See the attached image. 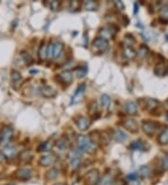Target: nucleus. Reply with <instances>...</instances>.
I'll return each instance as SVG.
<instances>
[{"label": "nucleus", "mask_w": 168, "mask_h": 185, "mask_svg": "<svg viewBox=\"0 0 168 185\" xmlns=\"http://www.w3.org/2000/svg\"><path fill=\"white\" fill-rule=\"evenodd\" d=\"M77 144H79V149L82 152H87L92 153L95 151L94 143L89 138L85 137V135H80V137L77 138Z\"/></svg>", "instance_id": "nucleus-1"}, {"label": "nucleus", "mask_w": 168, "mask_h": 185, "mask_svg": "<svg viewBox=\"0 0 168 185\" xmlns=\"http://www.w3.org/2000/svg\"><path fill=\"white\" fill-rule=\"evenodd\" d=\"M158 128V123L150 122V121H144L142 122V129L145 132V134L149 135H152L155 132H156Z\"/></svg>", "instance_id": "nucleus-2"}, {"label": "nucleus", "mask_w": 168, "mask_h": 185, "mask_svg": "<svg viewBox=\"0 0 168 185\" xmlns=\"http://www.w3.org/2000/svg\"><path fill=\"white\" fill-rule=\"evenodd\" d=\"M83 152L79 149L70 152V165L73 169H77L81 164V156Z\"/></svg>", "instance_id": "nucleus-3"}, {"label": "nucleus", "mask_w": 168, "mask_h": 185, "mask_svg": "<svg viewBox=\"0 0 168 185\" xmlns=\"http://www.w3.org/2000/svg\"><path fill=\"white\" fill-rule=\"evenodd\" d=\"M93 46L95 50L99 53H105L108 49V41L101 39V38H97L94 40L93 42Z\"/></svg>", "instance_id": "nucleus-4"}, {"label": "nucleus", "mask_w": 168, "mask_h": 185, "mask_svg": "<svg viewBox=\"0 0 168 185\" xmlns=\"http://www.w3.org/2000/svg\"><path fill=\"white\" fill-rule=\"evenodd\" d=\"M86 180L89 185H96L100 181V174L97 169H92L88 172Z\"/></svg>", "instance_id": "nucleus-5"}, {"label": "nucleus", "mask_w": 168, "mask_h": 185, "mask_svg": "<svg viewBox=\"0 0 168 185\" xmlns=\"http://www.w3.org/2000/svg\"><path fill=\"white\" fill-rule=\"evenodd\" d=\"M12 135H13V130L10 127H4L3 130L0 134V142L4 145H8V143L10 141Z\"/></svg>", "instance_id": "nucleus-6"}, {"label": "nucleus", "mask_w": 168, "mask_h": 185, "mask_svg": "<svg viewBox=\"0 0 168 185\" xmlns=\"http://www.w3.org/2000/svg\"><path fill=\"white\" fill-rule=\"evenodd\" d=\"M75 123L81 131H86L89 128L91 122H90V120L87 117L79 116L77 118L75 119Z\"/></svg>", "instance_id": "nucleus-7"}, {"label": "nucleus", "mask_w": 168, "mask_h": 185, "mask_svg": "<svg viewBox=\"0 0 168 185\" xmlns=\"http://www.w3.org/2000/svg\"><path fill=\"white\" fill-rule=\"evenodd\" d=\"M115 29H113L112 26H105L100 29L99 31V35L101 36V39H104L106 40L111 39L114 38V35H115Z\"/></svg>", "instance_id": "nucleus-8"}, {"label": "nucleus", "mask_w": 168, "mask_h": 185, "mask_svg": "<svg viewBox=\"0 0 168 185\" xmlns=\"http://www.w3.org/2000/svg\"><path fill=\"white\" fill-rule=\"evenodd\" d=\"M32 175H33L32 170L28 168H21L15 172V177L22 180H27L31 179Z\"/></svg>", "instance_id": "nucleus-9"}, {"label": "nucleus", "mask_w": 168, "mask_h": 185, "mask_svg": "<svg viewBox=\"0 0 168 185\" xmlns=\"http://www.w3.org/2000/svg\"><path fill=\"white\" fill-rule=\"evenodd\" d=\"M123 125H124V127L128 131H130L131 133H136L138 131V129H139L138 123L134 119H127V120H125L124 122H123Z\"/></svg>", "instance_id": "nucleus-10"}, {"label": "nucleus", "mask_w": 168, "mask_h": 185, "mask_svg": "<svg viewBox=\"0 0 168 185\" xmlns=\"http://www.w3.org/2000/svg\"><path fill=\"white\" fill-rule=\"evenodd\" d=\"M85 90H86V86L85 84H81V86H79V88L77 89L74 96L72 97V100H71V103L70 104H75V103H77L81 99V97L82 95L84 94L85 93Z\"/></svg>", "instance_id": "nucleus-11"}, {"label": "nucleus", "mask_w": 168, "mask_h": 185, "mask_svg": "<svg viewBox=\"0 0 168 185\" xmlns=\"http://www.w3.org/2000/svg\"><path fill=\"white\" fill-rule=\"evenodd\" d=\"M140 101V100H139ZM141 103H144V106L145 108L149 110V111H152V110L156 109V108L158 107V101L155 100V99H152V98H149V99H143L140 101ZM143 106V107H144Z\"/></svg>", "instance_id": "nucleus-12"}, {"label": "nucleus", "mask_w": 168, "mask_h": 185, "mask_svg": "<svg viewBox=\"0 0 168 185\" xmlns=\"http://www.w3.org/2000/svg\"><path fill=\"white\" fill-rule=\"evenodd\" d=\"M40 93L44 97L47 98H50L56 95V91L50 86H42L40 88Z\"/></svg>", "instance_id": "nucleus-13"}, {"label": "nucleus", "mask_w": 168, "mask_h": 185, "mask_svg": "<svg viewBox=\"0 0 168 185\" xmlns=\"http://www.w3.org/2000/svg\"><path fill=\"white\" fill-rule=\"evenodd\" d=\"M59 78L63 82L69 84L73 81V74H72L71 71L66 70V71H63L62 73L59 74Z\"/></svg>", "instance_id": "nucleus-14"}, {"label": "nucleus", "mask_w": 168, "mask_h": 185, "mask_svg": "<svg viewBox=\"0 0 168 185\" xmlns=\"http://www.w3.org/2000/svg\"><path fill=\"white\" fill-rule=\"evenodd\" d=\"M53 44V58H59L60 55L63 53V45L61 42L58 41H54Z\"/></svg>", "instance_id": "nucleus-15"}, {"label": "nucleus", "mask_w": 168, "mask_h": 185, "mask_svg": "<svg viewBox=\"0 0 168 185\" xmlns=\"http://www.w3.org/2000/svg\"><path fill=\"white\" fill-rule=\"evenodd\" d=\"M3 153L7 158L11 159V158L15 157V155L17 153V151L15 149V147L11 146V145H6L5 148H4V150H3Z\"/></svg>", "instance_id": "nucleus-16"}, {"label": "nucleus", "mask_w": 168, "mask_h": 185, "mask_svg": "<svg viewBox=\"0 0 168 185\" xmlns=\"http://www.w3.org/2000/svg\"><path fill=\"white\" fill-rule=\"evenodd\" d=\"M125 109H126L127 113L130 115H135L137 113V106L133 101H129L126 103Z\"/></svg>", "instance_id": "nucleus-17"}, {"label": "nucleus", "mask_w": 168, "mask_h": 185, "mask_svg": "<svg viewBox=\"0 0 168 185\" xmlns=\"http://www.w3.org/2000/svg\"><path fill=\"white\" fill-rule=\"evenodd\" d=\"M53 162H54V157L53 155H45L40 158L39 164L42 166H49L50 165H53Z\"/></svg>", "instance_id": "nucleus-18"}, {"label": "nucleus", "mask_w": 168, "mask_h": 185, "mask_svg": "<svg viewBox=\"0 0 168 185\" xmlns=\"http://www.w3.org/2000/svg\"><path fill=\"white\" fill-rule=\"evenodd\" d=\"M154 73L155 75H157L158 77H163L164 76V74L166 73V67L164 66L163 63H159L155 66L154 68Z\"/></svg>", "instance_id": "nucleus-19"}, {"label": "nucleus", "mask_w": 168, "mask_h": 185, "mask_svg": "<svg viewBox=\"0 0 168 185\" xmlns=\"http://www.w3.org/2000/svg\"><path fill=\"white\" fill-rule=\"evenodd\" d=\"M100 102H101V106L104 109H108L109 107H110V104H111V98L109 95L108 94H103L101 95V98H100Z\"/></svg>", "instance_id": "nucleus-20"}, {"label": "nucleus", "mask_w": 168, "mask_h": 185, "mask_svg": "<svg viewBox=\"0 0 168 185\" xmlns=\"http://www.w3.org/2000/svg\"><path fill=\"white\" fill-rule=\"evenodd\" d=\"M123 55H124L127 59L132 60V59L135 58L136 53H135V51L134 50V49L131 48L130 46H126V47L124 48V51H123Z\"/></svg>", "instance_id": "nucleus-21"}, {"label": "nucleus", "mask_w": 168, "mask_h": 185, "mask_svg": "<svg viewBox=\"0 0 168 185\" xmlns=\"http://www.w3.org/2000/svg\"><path fill=\"white\" fill-rule=\"evenodd\" d=\"M158 141L162 145H166L168 144V129H164L161 132L158 138Z\"/></svg>", "instance_id": "nucleus-22"}, {"label": "nucleus", "mask_w": 168, "mask_h": 185, "mask_svg": "<svg viewBox=\"0 0 168 185\" xmlns=\"http://www.w3.org/2000/svg\"><path fill=\"white\" fill-rule=\"evenodd\" d=\"M56 146L61 150H64V149H67L68 148L69 142L66 138H61L56 141Z\"/></svg>", "instance_id": "nucleus-23"}, {"label": "nucleus", "mask_w": 168, "mask_h": 185, "mask_svg": "<svg viewBox=\"0 0 168 185\" xmlns=\"http://www.w3.org/2000/svg\"><path fill=\"white\" fill-rule=\"evenodd\" d=\"M38 56H39L40 60H45L48 58V46L43 44L39 50H38Z\"/></svg>", "instance_id": "nucleus-24"}, {"label": "nucleus", "mask_w": 168, "mask_h": 185, "mask_svg": "<svg viewBox=\"0 0 168 185\" xmlns=\"http://www.w3.org/2000/svg\"><path fill=\"white\" fill-rule=\"evenodd\" d=\"M84 8L86 10H96L98 8V3L93 0H89V1L84 2Z\"/></svg>", "instance_id": "nucleus-25"}, {"label": "nucleus", "mask_w": 168, "mask_h": 185, "mask_svg": "<svg viewBox=\"0 0 168 185\" xmlns=\"http://www.w3.org/2000/svg\"><path fill=\"white\" fill-rule=\"evenodd\" d=\"M130 149H132V150H137V151H143V150H145L144 143L142 142L141 140L134 141V142H132L130 144Z\"/></svg>", "instance_id": "nucleus-26"}, {"label": "nucleus", "mask_w": 168, "mask_h": 185, "mask_svg": "<svg viewBox=\"0 0 168 185\" xmlns=\"http://www.w3.org/2000/svg\"><path fill=\"white\" fill-rule=\"evenodd\" d=\"M139 173L143 178H149L151 176V171L149 166H142L139 168Z\"/></svg>", "instance_id": "nucleus-27"}, {"label": "nucleus", "mask_w": 168, "mask_h": 185, "mask_svg": "<svg viewBox=\"0 0 168 185\" xmlns=\"http://www.w3.org/2000/svg\"><path fill=\"white\" fill-rule=\"evenodd\" d=\"M99 182H100V185H113L114 180H113L112 176L107 174L100 180Z\"/></svg>", "instance_id": "nucleus-28"}, {"label": "nucleus", "mask_w": 168, "mask_h": 185, "mask_svg": "<svg viewBox=\"0 0 168 185\" xmlns=\"http://www.w3.org/2000/svg\"><path fill=\"white\" fill-rule=\"evenodd\" d=\"M59 175V171L56 168H51L50 170H49L46 174V178L47 180H55Z\"/></svg>", "instance_id": "nucleus-29"}, {"label": "nucleus", "mask_w": 168, "mask_h": 185, "mask_svg": "<svg viewBox=\"0 0 168 185\" xmlns=\"http://www.w3.org/2000/svg\"><path fill=\"white\" fill-rule=\"evenodd\" d=\"M51 147H53V145H51V143L50 141H45L38 146L37 151L38 152H49L51 149Z\"/></svg>", "instance_id": "nucleus-30"}, {"label": "nucleus", "mask_w": 168, "mask_h": 185, "mask_svg": "<svg viewBox=\"0 0 168 185\" xmlns=\"http://www.w3.org/2000/svg\"><path fill=\"white\" fill-rule=\"evenodd\" d=\"M160 16H161L162 22H168V7L167 6H164L161 9Z\"/></svg>", "instance_id": "nucleus-31"}, {"label": "nucleus", "mask_w": 168, "mask_h": 185, "mask_svg": "<svg viewBox=\"0 0 168 185\" xmlns=\"http://www.w3.org/2000/svg\"><path fill=\"white\" fill-rule=\"evenodd\" d=\"M114 138L115 139L119 141V142H122L126 139V135L122 131V130H117L114 134Z\"/></svg>", "instance_id": "nucleus-32"}, {"label": "nucleus", "mask_w": 168, "mask_h": 185, "mask_svg": "<svg viewBox=\"0 0 168 185\" xmlns=\"http://www.w3.org/2000/svg\"><path fill=\"white\" fill-rule=\"evenodd\" d=\"M138 55L141 58H145L149 53V48L145 45H141L138 49Z\"/></svg>", "instance_id": "nucleus-33"}, {"label": "nucleus", "mask_w": 168, "mask_h": 185, "mask_svg": "<svg viewBox=\"0 0 168 185\" xmlns=\"http://www.w3.org/2000/svg\"><path fill=\"white\" fill-rule=\"evenodd\" d=\"M32 159V153L28 151H24L22 152H21L20 154V160L23 162H28Z\"/></svg>", "instance_id": "nucleus-34"}, {"label": "nucleus", "mask_w": 168, "mask_h": 185, "mask_svg": "<svg viewBox=\"0 0 168 185\" xmlns=\"http://www.w3.org/2000/svg\"><path fill=\"white\" fill-rule=\"evenodd\" d=\"M22 78L21 73L17 70H13L11 72V80L13 81H19Z\"/></svg>", "instance_id": "nucleus-35"}, {"label": "nucleus", "mask_w": 168, "mask_h": 185, "mask_svg": "<svg viewBox=\"0 0 168 185\" xmlns=\"http://www.w3.org/2000/svg\"><path fill=\"white\" fill-rule=\"evenodd\" d=\"M86 72H87V69L85 67H83V68H80L79 70H77L76 74H77V78H83L86 75Z\"/></svg>", "instance_id": "nucleus-36"}, {"label": "nucleus", "mask_w": 168, "mask_h": 185, "mask_svg": "<svg viewBox=\"0 0 168 185\" xmlns=\"http://www.w3.org/2000/svg\"><path fill=\"white\" fill-rule=\"evenodd\" d=\"M124 40L126 42L128 41V46H130L131 44H133L135 42V39H134V36L132 35H126L125 38H124Z\"/></svg>", "instance_id": "nucleus-37"}, {"label": "nucleus", "mask_w": 168, "mask_h": 185, "mask_svg": "<svg viewBox=\"0 0 168 185\" xmlns=\"http://www.w3.org/2000/svg\"><path fill=\"white\" fill-rule=\"evenodd\" d=\"M60 7V3L58 1H51L50 2V8L53 10H57Z\"/></svg>", "instance_id": "nucleus-38"}, {"label": "nucleus", "mask_w": 168, "mask_h": 185, "mask_svg": "<svg viewBox=\"0 0 168 185\" xmlns=\"http://www.w3.org/2000/svg\"><path fill=\"white\" fill-rule=\"evenodd\" d=\"M69 8L71 9V10H76L80 8V2L79 1H71Z\"/></svg>", "instance_id": "nucleus-39"}, {"label": "nucleus", "mask_w": 168, "mask_h": 185, "mask_svg": "<svg viewBox=\"0 0 168 185\" xmlns=\"http://www.w3.org/2000/svg\"><path fill=\"white\" fill-rule=\"evenodd\" d=\"M162 167H163L164 170H167V169H168V158H167V157L163 158V161H162Z\"/></svg>", "instance_id": "nucleus-40"}, {"label": "nucleus", "mask_w": 168, "mask_h": 185, "mask_svg": "<svg viewBox=\"0 0 168 185\" xmlns=\"http://www.w3.org/2000/svg\"><path fill=\"white\" fill-rule=\"evenodd\" d=\"M48 58H53V44L48 46Z\"/></svg>", "instance_id": "nucleus-41"}, {"label": "nucleus", "mask_w": 168, "mask_h": 185, "mask_svg": "<svg viewBox=\"0 0 168 185\" xmlns=\"http://www.w3.org/2000/svg\"><path fill=\"white\" fill-rule=\"evenodd\" d=\"M115 6L117 7V9H119L120 10H123L124 9V5L122 1H114Z\"/></svg>", "instance_id": "nucleus-42"}, {"label": "nucleus", "mask_w": 168, "mask_h": 185, "mask_svg": "<svg viewBox=\"0 0 168 185\" xmlns=\"http://www.w3.org/2000/svg\"><path fill=\"white\" fill-rule=\"evenodd\" d=\"M126 179H127V180H136V179H138V175H137L136 173H131V174L127 175Z\"/></svg>", "instance_id": "nucleus-43"}, {"label": "nucleus", "mask_w": 168, "mask_h": 185, "mask_svg": "<svg viewBox=\"0 0 168 185\" xmlns=\"http://www.w3.org/2000/svg\"><path fill=\"white\" fill-rule=\"evenodd\" d=\"M127 182H128V185H140V181L138 180V179L127 180Z\"/></svg>", "instance_id": "nucleus-44"}, {"label": "nucleus", "mask_w": 168, "mask_h": 185, "mask_svg": "<svg viewBox=\"0 0 168 185\" xmlns=\"http://www.w3.org/2000/svg\"><path fill=\"white\" fill-rule=\"evenodd\" d=\"M163 109L165 110V111H167V112H168V99H166V100L163 102Z\"/></svg>", "instance_id": "nucleus-45"}, {"label": "nucleus", "mask_w": 168, "mask_h": 185, "mask_svg": "<svg viewBox=\"0 0 168 185\" xmlns=\"http://www.w3.org/2000/svg\"><path fill=\"white\" fill-rule=\"evenodd\" d=\"M137 11H138V5L136 3H135V14L137 13Z\"/></svg>", "instance_id": "nucleus-46"}, {"label": "nucleus", "mask_w": 168, "mask_h": 185, "mask_svg": "<svg viewBox=\"0 0 168 185\" xmlns=\"http://www.w3.org/2000/svg\"><path fill=\"white\" fill-rule=\"evenodd\" d=\"M3 161H4V155L0 152V163H2Z\"/></svg>", "instance_id": "nucleus-47"}, {"label": "nucleus", "mask_w": 168, "mask_h": 185, "mask_svg": "<svg viewBox=\"0 0 168 185\" xmlns=\"http://www.w3.org/2000/svg\"><path fill=\"white\" fill-rule=\"evenodd\" d=\"M54 185H63V183H57V184H54Z\"/></svg>", "instance_id": "nucleus-48"}, {"label": "nucleus", "mask_w": 168, "mask_h": 185, "mask_svg": "<svg viewBox=\"0 0 168 185\" xmlns=\"http://www.w3.org/2000/svg\"><path fill=\"white\" fill-rule=\"evenodd\" d=\"M166 72H167V74H168V65H167V67H166Z\"/></svg>", "instance_id": "nucleus-49"}]
</instances>
